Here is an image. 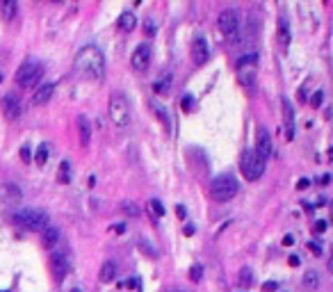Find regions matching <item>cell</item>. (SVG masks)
Listing matches in <instances>:
<instances>
[{"mask_svg": "<svg viewBox=\"0 0 333 292\" xmlns=\"http://www.w3.org/2000/svg\"><path fill=\"white\" fill-rule=\"evenodd\" d=\"M14 219L25 226L28 231H44L48 226V213L46 210H39V208H25V210H19L14 215Z\"/></svg>", "mask_w": 333, "mask_h": 292, "instance_id": "cell-5", "label": "cell"}, {"mask_svg": "<svg viewBox=\"0 0 333 292\" xmlns=\"http://www.w3.org/2000/svg\"><path fill=\"white\" fill-rule=\"evenodd\" d=\"M328 269L333 272V247H331V258H328Z\"/></svg>", "mask_w": 333, "mask_h": 292, "instance_id": "cell-42", "label": "cell"}, {"mask_svg": "<svg viewBox=\"0 0 333 292\" xmlns=\"http://www.w3.org/2000/svg\"><path fill=\"white\" fill-rule=\"evenodd\" d=\"M185 233H187V235H192V233H194V226H192V224H189V226H185Z\"/></svg>", "mask_w": 333, "mask_h": 292, "instance_id": "cell-44", "label": "cell"}, {"mask_svg": "<svg viewBox=\"0 0 333 292\" xmlns=\"http://www.w3.org/2000/svg\"><path fill=\"white\" fill-rule=\"evenodd\" d=\"M180 105H183V110H189V108H192V96H185Z\"/></svg>", "mask_w": 333, "mask_h": 292, "instance_id": "cell-36", "label": "cell"}, {"mask_svg": "<svg viewBox=\"0 0 333 292\" xmlns=\"http://www.w3.org/2000/svg\"><path fill=\"white\" fill-rule=\"evenodd\" d=\"M44 75V66L37 64V62H25V64L19 66L16 71V82L21 87H35L39 82V78Z\"/></svg>", "mask_w": 333, "mask_h": 292, "instance_id": "cell-6", "label": "cell"}, {"mask_svg": "<svg viewBox=\"0 0 333 292\" xmlns=\"http://www.w3.org/2000/svg\"><path fill=\"white\" fill-rule=\"evenodd\" d=\"M7 192H10V197L12 199H14V201H21V197H23V192H21V189L19 187H14V185H7Z\"/></svg>", "mask_w": 333, "mask_h": 292, "instance_id": "cell-29", "label": "cell"}, {"mask_svg": "<svg viewBox=\"0 0 333 292\" xmlns=\"http://www.w3.org/2000/svg\"><path fill=\"white\" fill-rule=\"evenodd\" d=\"M192 60L196 66H203L205 62L210 60V48H208V41H205V37H194L192 41Z\"/></svg>", "mask_w": 333, "mask_h": 292, "instance_id": "cell-10", "label": "cell"}, {"mask_svg": "<svg viewBox=\"0 0 333 292\" xmlns=\"http://www.w3.org/2000/svg\"><path fill=\"white\" fill-rule=\"evenodd\" d=\"M115 278H117V265L112 260L103 262V265H100V272H98V281L100 283H112Z\"/></svg>", "mask_w": 333, "mask_h": 292, "instance_id": "cell-16", "label": "cell"}, {"mask_svg": "<svg viewBox=\"0 0 333 292\" xmlns=\"http://www.w3.org/2000/svg\"><path fill=\"white\" fill-rule=\"evenodd\" d=\"M75 66H78L80 71H85V73L89 75L91 80H96V82H100L105 75V57L96 46H85V48L80 50L78 57H75Z\"/></svg>", "mask_w": 333, "mask_h": 292, "instance_id": "cell-1", "label": "cell"}, {"mask_svg": "<svg viewBox=\"0 0 333 292\" xmlns=\"http://www.w3.org/2000/svg\"><path fill=\"white\" fill-rule=\"evenodd\" d=\"M308 249L315 253V256H322V247H319L317 242H308Z\"/></svg>", "mask_w": 333, "mask_h": 292, "instance_id": "cell-34", "label": "cell"}, {"mask_svg": "<svg viewBox=\"0 0 333 292\" xmlns=\"http://www.w3.org/2000/svg\"><path fill=\"white\" fill-rule=\"evenodd\" d=\"M217 28L221 30V35L233 37L238 35V12L235 10H224L217 19Z\"/></svg>", "mask_w": 333, "mask_h": 292, "instance_id": "cell-8", "label": "cell"}, {"mask_svg": "<svg viewBox=\"0 0 333 292\" xmlns=\"http://www.w3.org/2000/svg\"><path fill=\"white\" fill-rule=\"evenodd\" d=\"M201 276H203V267H201V265H192V269H189V278H192L194 283H199Z\"/></svg>", "mask_w": 333, "mask_h": 292, "instance_id": "cell-24", "label": "cell"}, {"mask_svg": "<svg viewBox=\"0 0 333 292\" xmlns=\"http://www.w3.org/2000/svg\"><path fill=\"white\" fill-rule=\"evenodd\" d=\"M254 151L263 162H267V158L272 155V137H269V133L263 128V126L256 130V149Z\"/></svg>", "mask_w": 333, "mask_h": 292, "instance_id": "cell-9", "label": "cell"}, {"mask_svg": "<svg viewBox=\"0 0 333 292\" xmlns=\"http://www.w3.org/2000/svg\"><path fill=\"white\" fill-rule=\"evenodd\" d=\"M331 219H333V203H331Z\"/></svg>", "mask_w": 333, "mask_h": 292, "instance_id": "cell-46", "label": "cell"}, {"mask_svg": "<svg viewBox=\"0 0 333 292\" xmlns=\"http://www.w3.org/2000/svg\"><path fill=\"white\" fill-rule=\"evenodd\" d=\"M281 105H283V124H285V137L292 139L294 137V110H292V103L288 99H281Z\"/></svg>", "mask_w": 333, "mask_h": 292, "instance_id": "cell-13", "label": "cell"}, {"mask_svg": "<svg viewBox=\"0 0 333 292\" xmlns=\"http://www.w3.org/2000/svg\"><path fill=\"white\" fill-rule=\"evenodd\" d=\"M53 94H55V84L53 82H46V84H41L39 89L35 91V96H32V103H35V105H46L50 99H53Z\"/></svg>", "mask_w": 333, "mask_h": 292, "instance_id": "cell-15", "label": "cell"}, {"mask_svg": "<svg viewBox=\"0 0 333 292\" xmlns=\"http://www.w3.org/2000/svg\"><path fill=\"white\" fill-rule=\"evenodd\" d=\"M16 10H19V5H16V0H0V16L5 21H12L16 16Z\"/></svg>", "mask_w": 333, "mask_h": 292, "instance_id": "cell-19", "label": "cell"}, {"mask_svg": "<svg viewBox=\"0 0 333 292\" xmlns=\"http://www.w3.org/2000/svg\"><path fill=\"white\" fill-rule=\"evenodd\" d=\"M135 25H137V19H135L133 12H124V14H121V19H119V28H121V30L130 32Z\"/></svg>", "mask_w": 333, "mask_h": 292, "instance_id": "cell-21", "label": "cell"}, {"mask_svg": "<svg viewBox=\"0 0 333 292\" xmlns=\"http://www.w3.org/2000/svg\"><path fill=\"white\" fill-rule=\"evenodd\" d=\"M121 210H124L126 215H133V217H137V215H140L137 206H135V203H130V201H124V203H121Z\"/></svg>", "mask_w": 333, "mask_h": 292, "instance_id": "cell-25", "label": "cell"}, {"mask_svg": "<svg viewBox=\"0 0 333 292\" xmlns=\"http://www.w3.org/2000/svg\"><path fill=\"white\" fill-rule=\"evenodd\" d=\"M57 242H60V228L46 226L44 231H41V247H44V249H55V247H57Z\"/></svg>", "mask_w": 333, "mask_h": 292, "instance_id": "cell-14", "label": "cell"}, {"mask_svg": "<svg viewBox=\"0 0 333 292\" xmlns=\"http://www.w3.org/2000/svg\"><path fill=\"white\" fill-rule=\"evenodd\" d=\"M322 101H324V91L317 89L313 94V99H310V105H313V108H319V105H322Z\"/></svg>", "mask_w": 333, "mask_h": 292, "instance_id": "cell-28", "label": "cell"}, {"mask_svg": "<svg viewBox=\"0 0 333 292\" xmlns=\"http://www.w3.org/2000/svg\"><path fill=\"white\" fill-rule=\"evenodd\" d=\"M78 128H80V144L82 146H89V139H91V124L87 117H80L78 119Z\"/></svg>", "mask_w": 333, "mask_h": 292, "instance_id": "cell-18", "label": "cell"}, {"mask_svg": "<svg viewBox=\"0 0 333 292\" xmlns=\"http://www.w3.org/2000/svg\"><path fill=\"white\" fill-rule=\"evenodd\" d=\"M46 158H48V149H46V146H39V151H37V155H35V162L46 164Z\"/></svg>", "mask_w": 333, "mask_h": 292, "instance_id": "cell-27", "label": "cell"}, {"mask_svg": "<svg viewBox=\"0 0 333 292\" xmlns=\"http://www.w3.org/2000/svg\"><path fill=\"white\" fill-rule=\"evenodd\" d=\"M238 189H240V185L231 173H221V176H217V178L212 180V185H210V194H212V199L219 201V203L231 201V199L238 194Z\"/></svg>", "mask_w": 333, "mask_h": 292, "instance_id": "cell-3", "label": "cell"}, {"mask_svg": "<svg viewBox=\"0 0 333 292\" xmlns=\"http://www.w3.org/2000/svg\"><path fill=\"white\" fill-rule=\"evenodd\" d=\"M21 158H23L25 162H30V149H28V146H21Z\"/></svg>", "mask_w": 333, "mask_h": 292, "instance_id": "cell-35", "label": "cell"}, {"mask_svg": "<svg viewBox=\"0 0 333 292\" xmlns=\"http://www.w3.org/2000/svg\"><path fill=\"white\" fill-rule=\"evenodd\" d=\"M107 114L117 128H128L130 126V103L121 91H115V94L109 96Z\"/></svg>", "mask_w": 333, "mask_h": 292, "instance_id": "cell-2", "label": "cell"}, {"mask_svg": "<svg viewBox=\"0 0 333 292\" xmlns=\"http://www.w3.org/2000/svg\"><path fill=\"white\" fill-rule=\"evenodd\" d=\"M57 180H60V183H71V173H69V162H66V160H64V162H62L60 164V173H57Z\"/></svg>", "mask_w": 333, "mask_h": 292, "instance_id": "cell-22", "label": "cell"}, {"mask_svg": "<svg viewBox=\"0 0 333 292\" xmlns=\"http://www.w3.org/2000/svg\"><path fill=\"white\" fill-rule=\"evenodd\" d=\"M149 206H151V210L155 213V217H162V215H164V206L158 201V199H151Z\"/></svg>", "mask_w": 333, "mask_h": 292, "instance_id": "cell-26", "label": "cell"}, {"mask_svg": "<svg viewBox=\"0 0 333 292\" xmlns=\"http://www.w3.org/2000/svg\"><path fill=\"white\" fill-rule=\"evenodd\" d=\"M308 185H310V180H308V178H301V180L297 183V189H306Z\"/></svg>", "mask_w": 333, "mask_h": 292, "instance_id": "cell-37", "label": "cell"}, {"mask_svg": "<svg viewBox=\"0 0 333 292\" xmlns=\"http://www.w3.org/2000/svg\"><path fill=\"white\" fill-rule=\"evenodd\" d=\"M151 53H153V50H151V46L146 44V41L140 44L133 50V55H130V66H133L137 73H144L151 64Z\"/></svg>", "mask_w": 333, "mask_h": 292, "instance_id": "cell-7", "label": "cell"}, {"mask_svg": "<svg viewBox=\"0 0 333 292\" xmlns=\"http://www.w3.org/2000/svg\"><path fill=\"white\" fill-rule=\"evenodd\" d=\"M144 30H146V35H149V37L155 35V23H153V21H146V23H144Z\"/></svg>", "mask_w": 333, "mask_h": 292, "instance_id": "cell-33", "label": "cell"}, {"mask_svg": "<svg viewBox=\"0 0 333 292\" xmlns=\"http://www.w3.org/2000/svg\"><path fill=\"white\" fill-rule=\"evenodd\" d=\"M71 292H82V290H78V287H73V290H71Z\"/></svg>", "mask_w": 333, "mask_h": 292, "instance_id": "cell-45", "label": "cell"}, {"mask_svg": "<svg viewBox=\"0 0 333 292\" xmlns=\"http://www.w3.org/2000/svg\"><path fill=\"white\" fill-rule=\"evenodd\" d=\"M279 287V283H274V281H265L263 283V292H274Z\"/></svg>", "mask_w": 333, "mask_h": 292, "instance_id": "cell-32", "label": "cell"}, {"mask_svg": "<svg viewBox=\"0 0 333 292\" xmlns=\"http://www.w3.org/2000/svg\"><path fill=\"white\" fill-rule=\"evenodd\" d=\"M279 44L283 46V48H288L290 46V23L285 16H281L279 19Z\"/></svg>", "mask_w": 333, "mask_h": 292, "instance_id": "cell-20", "label": "cell"}, {"mask_svg": "<svg viewBox=\"0 0 333 292\" xmlns=\"http://www.w3.org/2000/svg\"><path fill=\"white\" fill-rule=\"evenodd\" d=\"M301 285H303V290L317 292V287H319V274L315 272V269H308V272L301 276Z\"/></svg>", "mask_w": 333, "mask_h": 292, "instance_id": "cell-17", "label": "cell"}, {"mask_svg": "<svg viewBox=\"0 0 333 292\" xmlns=\"http://www.w3.org/2000/svg\"><path fill=\"white\" fill-rule=\"evenodd\" d=\"M50 272H53L55 281L62 283L66 276V272H69V258H66V253H53L50 256Z\"/></svg>", "mask_w": 333, "mask_h": 292, "instance_id": "cell-11", "label": "cell"}, {"mask_svg": "<svg viewBox=\"0 0 333 292\" xmlns=\"http://www.w3.org/2000/svg\"><path fill=\"white\" fill-rule=\"evenodd\" d=\"M240 171H242V176L249 183H254L265 173V162L256 155L254 149H244L242 155H240Z\"/></svg>", "mask_w": 333, "mask_h": 292, "instance_id": "cell-4", "label": "cell"}, {"mask_svg": "<svg viewBox=\"0 0 333 292\" xmlns=\"http://www.w3.org/2000/svg\"><path fill=\"white\" fill-rule=\"evenodd\" d=\"M328 180H331V176H328V173H324L322 178H319V183H322V185H326V183H328Z\"/></svg>", "mask_w": 333, "mask_h": 292, "instance_id": "cell-41", "label": "cell"}, {"mask_svg": "<svg viewBox=\"0 0 333 292\" xmlns=\"http://www.w3.org/2000/svg\"><path fill=\"white\" fill-rule=\"evenodd\" d=\"M290 267H299V256H297V253L290 256Z\"/></svg>", "mask_w": 333, "mask_h": 292, "instance_id": "cell-38", "label": "cell"}, {"mask_svg": "<svg viewBox=\"0 0 333 292\" xmlns=\"http://www.w3.org/2000/svg\"><path fill=\"white\" fill-rule=\"evenodd\" d=\"M3 112H5V117L10 121H14V119H19L21 117V112H23V105H21V101H19V96L16 94H5L3 96Z\"/></svg>", "mask_w": 333, "mask_h": 292, "instance_id": "cell-12", "label": "cell"}, {"mask_svg": "<svg viewBox=\"0 0 333 292\" xmlns=\"http://www.w3.org/2000/svg\"><path fill=\"white\" fill-rule=\"evenodd\" d=\"M240 283H242L244 287H249V285H251V283H254V272L244 267L242 272H240Z\"/></svg>", "mask_w": 333, "mask_h": 292, "instance_id": "cell-23", "label": "cell"}, {"mask_svg": "<svg viewBox=\"0 0 333 292\" xmlns=\"http://www.w3.org/2000/svg\"><path fill=\"white\" fill-rule=\"evenodd\" d=\"M326 226H328V224L324 222V219H319V222H315V226H313V233H315V235H322V233L326 231Z\"/></svg>", "mask_w": 333, "mask_h": 292, "instance_id": "cell-30", "label": "cell"}, {"mask_svg": "<svg viewBox=\"0 0 333 292\" xmlns=\"http://www.w3.org/2000/svg\"><path fill=\"white\" fill-rule=\"evenodd\" d=\"M176 213H178V217H180V219H185V215H187V213H185L183 206H178V208H176Z\"/></svg>", "mask_w": 333, "mask_h": 292, "instance_id": "cell-40", "label": "cell"}, {"mask_svg": "<svg viewBox=\"0 0 333 292\" xmlns=\"http://www.w3.org/2000/svg\"><path fill=\"white\" fill-rule=\"evenodd\" d=\"M167 87H169V78H167V80H162V82H155V87H153V89L158 91V94H164V89H167Z\"/></svg>", "mask_w": 333, "mask_h": 292, "instance_id": "cell-31", "label": "cell"}, {"mask_svg": "<svg viewBox=\"0 0 333 292\" xmlns=\"http://www.w3.org/2000/svg\"><path fill=\"white\" fill-rule=\"evenodd\" d=\"M283 244H285V247H292V244H294V238H292V235H285V238H283Z\"/></svg>", "mask_w": 333, "mask_h": 292, "instance_id": "cell-39", "label": "cell"}, {"mask_svg": "<svg viewBox=\"0 0 333 292\" xmlns=\"http://www.w3.org/2000/svg\"><path fill=\"white\" fill-rule=\"evenodd\" d=\"M299 101H301V103L306 101V91H303V89H299Z\"/></svg>", "mask_w": 333, "mask_h": 292, "instance_id": "cell-43", "label": "cell"}]
</instances>
